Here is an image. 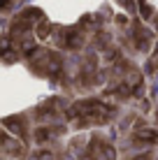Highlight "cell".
I'll use <instances>...</instances> for the list:
<instances>
[]
</instances>
